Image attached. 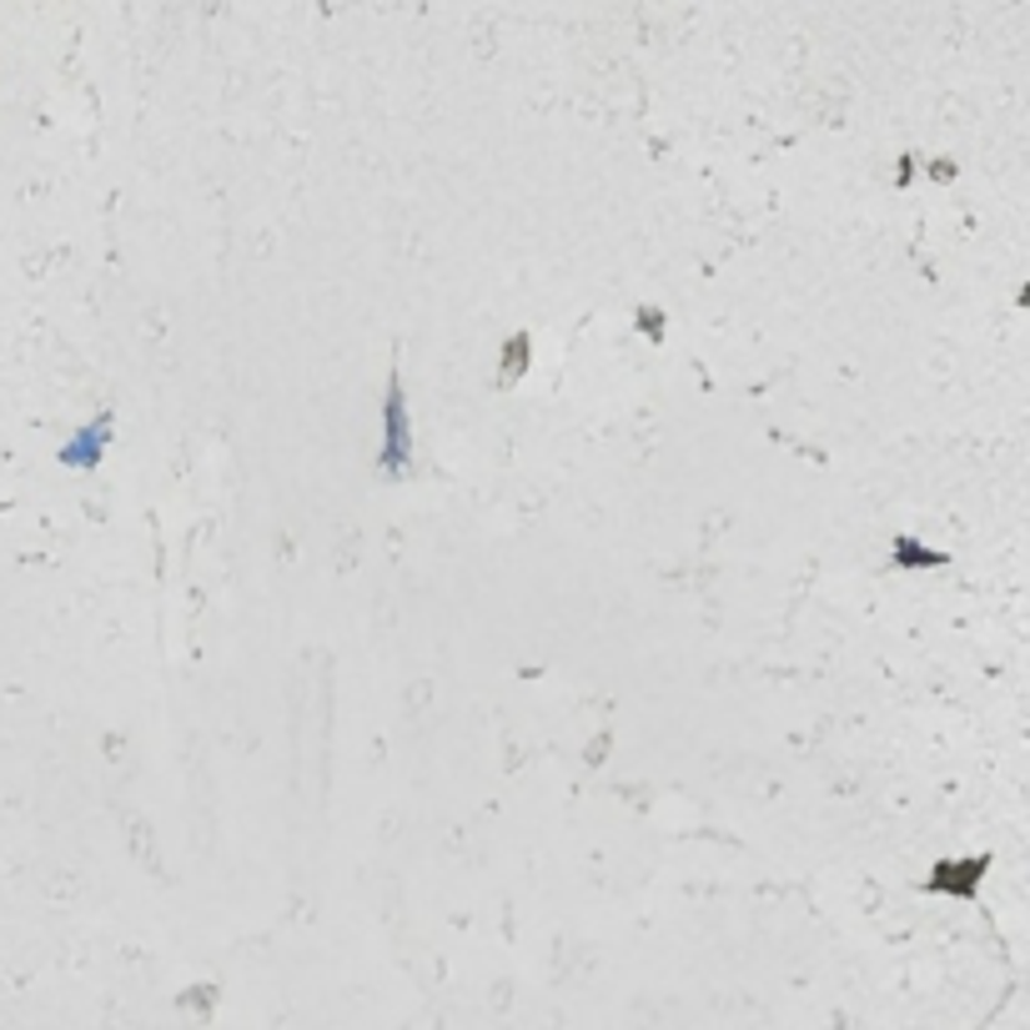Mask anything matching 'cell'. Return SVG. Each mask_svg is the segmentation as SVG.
<instances>
[{"mask_svg":"<svg viewBox=\"0 0 1030 1030\" xmlns=\"http://www.w3.org/2000/svg\"><path fill=\"white\" fill-rule=\"evenodd\" d=\"M408 408H402V393H398V377L387 387V447H383V472H402L408 468Z\"/></svg>","mask_w":1030,"mask_h":1030,"instance_id":"6da1fadb","label":"cell"},{"mask_svg":"<svg viewBox=\"0 0 1030 1030\" xmlns=\"http://www.w3.org/2000/svg\"><path fill=\"white\" fill-rule=\"evenodd\" d=\"M112 433V418H101L96 428H86V433L75 437V447H66V463H81V468H91V463L101 458V437Z\"/></svg>","mask_w":1030,"mask_h":1030,"instance_id":"7a4b0ae2","label":"cell"},{"mask_svg":"<svg viewBox=\"0 0 1030 1030\" xmlns=\"http://www.w3.org/2000/svg\"><path fill=\"white\" fill-rule=\"evenodd\" d=\"M981 869H985V859H970V865H940L930 875V885H935V890H950V880H960L956 890L970 894V890H975V880H981Z\"/></svg>","mask_w":1030,"mask_h":1030,"instance_id":"3957f363","label":"cell"},{"mask_svg":"<svg viewBox=\"0 0 1030 1030\" xmlns=\"http://www.w3.org/2000/svg\"><path fill=\"white\" fill-rule=\"evenodd\" d=\"M894 553H900L905 563H920V569H925V563H945L940 553H925V548H915L910 538H900V543H894Z\"/></svg>","mask_w":1030,"mask_h":1030,"instance_id":"277c9868","label":"cell"},{"mask_svg":"<svg viewBox=\"0 0 1030 1030\" xmlns=\"http://www.w3.org/2000/svg\"><path fill=\"white\" fill-rule=\"evenodd\" d=\"M1020 302H1026V307H1030V286H1026V297H1020Z\"/></svg>","mask_w":1030,"mask_h":1030,"instance_id":"5b68a950","label":"cell"}]
</instances>
